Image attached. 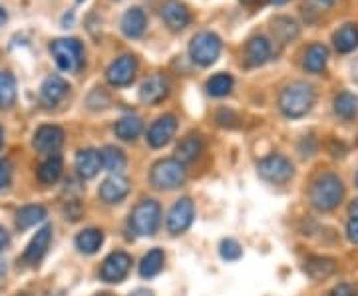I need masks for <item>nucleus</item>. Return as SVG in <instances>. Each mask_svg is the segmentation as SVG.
I'll return each instance as SVG.
<instances>
[{"label":"nucleus","mask_w":358,"mask_h":296,"mask_svg":"<svg viewBox=\"0 0 358 296\" xmlns=\"http://www.w3.org/2000/svg\"><path fill=\"white\" fill-rule=\"evenodd\" d=\"M317 94L315 88L307 82H293L289 86H285V90L279 96V110L282 116L287 117H303L310 112V108L315 105Z\"/></svg>","instance_id":"obj_1"},{"label":"nucleus","mask_w":358,"mask_h":296,"mask_svg":"<svg viewBox=\"0 0 358 296\" xmlns=\"http://www.w3.org/2000/svg\"><path fill=\"white\" fill-rule=\"evenodd\" d=\"M345 197V185L338 175L324 173L310 187V203L319 211H333Z\"/></svg>","instance_id":"obj_2"},{"label":"nucleus","mask_w":358,"mask_h":296,"mask_svg":"<svg viewBox=\"0 0 358 296\" xmlns=\"http://www.w3.org/2000/svg\"><path fill=\"white\" fill-rule=\"evenodd\" d=\"M150 181L159 191H173L185 183V165L178 159H162L150 171Z\"/></svg>","instance_id":"obj_3"},{"label":"nucleus","mask_w":358,"mask_h":296,"mask_svg":"<svg viewBox=\"0 0 358 296\" xmlns=\"http://www.w3.org/2000/svg\"><path fill=\"white\" fill-rule=\"evenodd\" d=\"M131 229L141 237H152L162 223V207L154 199H143L131 211Z\"/></svg>","instance_id":"obj_4"},{"label":"nucleus","mask_w":358,"mask_h":296,"mask_svg":"<svg viewBox=\"0 0 358 296\" xmlns=\"http://www.w3.org/2000/svg\"><path fill=\"white\" fill-rule=\"evenodd\" d=\"M50 52L62 72H78L82 66V44L76 38H58L50 44Z\"/></svg>","instance_id":"obj_5"},{"label":"nucleus","mask_w":358,"mask_h":296,"mask_svg":"<svg viewBox=\"0 0 358 296\" xmlns=\"http://www.w3.org/2000/svg\"><path fill=\"white\" fill-rule=\"evenodd\" d=\"M221 52V40L213 32H199L197 36H193L189 44V56L195 64L211 66L219 58Z\"/></svg>","instance_id":"obj_6"},{"label":"nucleus","mask_w":358,"mask_h":296,"mask_svg":"<svg viewBox=\"0 0 358 296\" xmlns=\"http://www.w3.org/2000/svg\"><path fill=\"white\" fill-rule=\"evenodd\" d=\"M259 175L273 185H282L293 179V163L285 155H268L263 161H259Z\"/></svg>","instance_id":"obj_7"},{"label":"nucleus","mask_w":358,"mask_h":296,"mask_svg":"<svg viewBox=\"0 0 358 296\" xmlns=\"http://www.w3.org/2000/svg\"><path fill=\"white\" fill-rule=\"evenodd\" d=\"M136 72H138V60H136V56L124 54V56L115 58L114 62L110 64L108 72H106V77H108V82L112 86H115V88H124V86H129L134 82Z\"/></svg>","instance_id":"obj_8"},{"label":"nucleus","mask_w":358,"mask_h":296,"mask_svg":"<svg viewBox=\"0 0 358 296\" xmlns=\"http://www.w3.org/2000/svg\"><path fill=\"white\" fill-rule=\"evenodd\" d=\"M193 219H195V205L189 197H183L171 207L167 215V231L171 235H181L192 227Z\"/></svg>","instance_id":"obj_9"},{"label":"nucleus","mask_w":358,"mask_h":296,"mask_svg":"<svg viewBox=\"0 0 358 296\" xmlns=\"http://www.w3.org/2000/svg\"><path fill=\"white\" fill-rule=\"evenodd\" d=\"M129 269H131V257L124 251H115L102 262L100 279L103 283H122L128 276Z\"/></svg>","instance_id":"obj_10"},{"label":"nucleus","mask_w":358,"mask_h":296,"mask_svg":"<svg viewBox=\"0 0 358 296\" xmlns=\"http://www.w3.org/2000/svg\"><path fill=\"white\" fill-rule=\"evenodd\" d=\"M34 149L40 154L54 155L64 143V129L58 126H40L34 133Z\"/></svg>","instance_id":"obj_11"},{"label":"nucleus","mask_w":358,"mask_h":296,"mask_svg":"<svg viewBox=\"0 0 358 296\" xmlns=\"http://www.w3.org/2000/svg\"><path fill=\"white\" fill-rule=\"evenodd\" d=\"M176 129H178L176 116H162L159 119H155L150 131H148V143L154 149H159V147H164L171 142V138L176 135Z\"/></svg>","instance_id":"obj_12"},{"label":"nucleus","mask_w":358,"mask_h":296,"mask_svg":"<svg viewBox=\"0 0 358 296\" xmlns=\"http://www.w3.org/2000/svg\"><path fill=\"white\" fill-rule=\"evenodd\" d=\"M70 91V84L66 82L64 77L60 76H48L42 82L40 88V100L46 108H54L64 100Z\"/></svg>","instance_id":"obj_13"},{"label":"nucleus","mask_w":358,"mask_h":296,"mask_svg":"<svg viewBox=\"0 0 358 296\" xmlns=\"http://www.w3.org/2000/svg\"><path fill=\"white\" fill-rule=\"evenodd\" d=\"M159 13H162V18H164V22L167 24V28L173 30V32L183 30L185 26L189 24V20H192L189 10H187L179 0H166V2L162 4Z\"/></svg>","instance_id":"obj_14"},{"label":"nucleus","mask_w":358,"mask_h":296,"mask_svg":"<svg viewBox=\"0 0 358 296\" xmlns=\"http://www.w3.org/2000/svg\"><path fill=\"white\" fill-rule=\"evenodd\" d=\"M129 193V181L124 177V175H110L108 179L102 181V185H100V199H102L103 203H110V205H114V203H120L122 199H126Z\"/></svg>","instance_id":"obj_15"},{"label":"nucleus","mask_w":358,"mask_h":296,"mask_svg":"<svg viewBox=\"0 0 358 296\" xmlns=\"http://www.w3.org/2000/svg\"><path fill=\"white\" fill-rule=\"evenodd\" d=\"M50 243H52V227L50 225H46V227H42V229L32 237V241L28 243L24 255H22V260L28 262V265H38L40 260L44 258V255L48 253Z\"/></svg>","instance_id":"obj_16"},{"label":"nucleus","mask_w":358,"mask_h":296,"mask_svg":"<svg viewBox=\"0 0 358 296\" xmlns=\"http://www.w3.org/2000/svg\"><path fill=\"white\" fill-rule=\"evenodd\" d=\"M169 94V82L167 77H164L162 74H154L150 76L140 88V98L145 103H159L164 102Z\"/></svg>","instance_id":"obj_17"},{"label":"nucleus","mask_w":358,"mask_h":296,"mask_svg":"<svg viewBox=\"0 0 358 296\" xmlns=\"http://www.w3.org/2000/svg\"><path fill=\"white\" fill-rule=\"evenodd\" d=\"M76 169L78 175L82 179H92L100 173L102 169V157H100V151L96 149H82L78 151L76 155Z\"/></svg>","instance_id":"obj_18"},{"label":"nucleus","mask_w":358,"mask_h":296,"mask_svg":"<svg viewBox=\"0 0 358 296\" xmlns=\"http://www.w3.org/2000/svg\"><path fill=\"white\" fill-rule=\"evenodd\" d=\"M271 58V44L267 42V38L263 36H257V38L249 40L247 48H245V62L251 68H257V66H263Z\"/></svg>","instance_id":"obj_19"},{"label":"nucleus","mask_w":358,"mask_h":296,"mask_svg":"<svg viewBox=\"0 0 358 296\" xmlns=\"http://www.w3.org/2000/svg\"><path fill=\"white\" fill-rule=\"evenodd\" d=\"M145 26H148V18L141 8H131L122 16V32L128 38H140L145 32Z\"/></svg>","instance_id":"obj_20"},{"label":"nucleus","mask_w":358,"mask_h":296,"mask_svg":"<svg viewBox=\"0 0 358 296\" xmlns=\"http://www.w3.org/2000/svg\"><path fill=\"white\" fill-rule=\"evenodd\" d=\"M203 151V142H201V138L199 135H187V138H183L181 142H179L178 149H176V159H178L179 163H183V165H187V163H192L195 161L199 155Z\"/></svg>","instance_id":"obj_21"},{"label":"nucleus","mask_w":358,"mask_h":296,"mask_svg":"<svg viewBox=\"0 0 358 296\" xmlns=\"http://www.w3.org/2000/svg\"><path fill=\"white\" fill-rule=\"evenodd\" d=\"M336 271V262L329 257H310L305 262V272L313 281H324Z\"/></svg>","instance_id":"obj_22"},{"label":"nucleus","mask_w":358,"mask_h":296,"mask_svg":"<svg viewBox=\"0 0 358 296\" xmlns=\"http://www.w3.org/2000/svg\"><path fill=\"white\" fill-rule=\"evenodd\" d=\"M329 62V50L327 46L322 44H310L305 52V60H303V66L305 70L310 72V74H319L324 70V66Z\"/></svg>","instance_id":"obj_23"},{"label":"nucleus","mask_w":358,"mask_h":296,"mask_svg":"<svg viewBox=\"0 0 358 296\" xmlns=\"http://www.w3.org/2000/svg\"><path fill=\"white\" fill-rule=\"evenodd\" d=\"M115 135L124 142H134L141 131H143V121L138 116H124L117 119L114 126Z\"/></svg>","instance_id":"obj_24"},{"label":"nucleus","mask_w":358,"mask_h":296,"mask_svg":"<svg viewBox=\"0 0 358 296\" xmlns=\"http://www.w3.org/2000/svg\"><path fill=\"white\" fill-rule=\"evenodd\" d=\"M166 262V255L162 249H152L140 262V276L141 279H154L157 276Z\"/></svg>","instance_id":"obj_25"},{"label":"nucleus","mask_w":358,"mask_h":296,"mask_svg":"<svg viewBox=\"0 0 358 296\" xmlns=\"http://www.w3.org/2000/svg\"><path fill=\"white\" fill-rule=\"evenodd\" d=\"M44 219H46V209L42 205H26L16 213V225L22 231L30 229V227H36Z\"/></svg>","instance_id":"obj_26"},{"label":"nucleus","mask_w":358,"mask_h":296,"mask_svg":"<svg viewBox=\"0 0 358 296\" xmlns=\"http://www.w3.org/2000/svg\"><path fill=\"white\" fill-rule=\"evenodd\" d=\"M103 243V232L100 229H84L76 237V246L84 255H94L100 251Z\"/></svg>","instance_id":"obj_27"},{"label":"nucleus","mask_w":358,"mask_h":296,"mask_svg":"<svg viewBox=\"0 0 358 296\" xmlns=\"http://www.w3.org/2000/svg\"><path fill=\"white\" fill-rule=\"evenodd\" d=\"M358 46V28L355 24H345L334 34V48L341 54H348Z\"/></svg>","instance_id":"obj_28"},{"label":"nucleus","mask_w":358,"mask_h":296,"mask_svg":"<svg viewBox=\"0 0 358 296\" xmlns=\"http://www.w3.org/2000/svg\"><path fill=\"white\" fill-rule=\"evenodd\" d=\"M62 157L58 154L50 155L42 165L38 168V179L40 183H44V185H52V183H56V181L60 179V175H62Z\"/></svg>","instance_id":"obj_29"},{"label":"nucleus","mask_w":358,"mask_h":296,"mask_svg":"<svg viewBox=\"0 0 358 296\" xmlns=\"http://www.w3.org/2000/svg\"><path fill=\"white\" fill-rule=\"evenodd\" d=\"M100 157H102V168L106 171H112V173H120L128 163L126 154L122 149L114 147V145H106L100 151Z\"/></svg>","instance_id":"obj_30"},{"label":"nucleus","mask_w":358,"mask_h":296,"mask_svg":"<svg viewBox=\"0 0 358 296\" xmlns=\"http://www.w3.org/2000/svg\"><path fill=\"white\" fill-rule=\"evenodd\" d=\"M334 112L343 119H352L358 116V96L350 91H343L334 98Z\"/></svg>","instance_id":"obj_31"},{"label":"nucleus","mask_w":358,"mask_h":296,"mask_svg":"<svg viewBox=\"0 0 358 296\" xmlns=\"http://www.w3.org/2000/svg\"><path fill=\"white\" fill-rule=\"evenodd\" d=\"M16 102V80L10 72L0 74V108L8 110Z\"/></svg>","instance_id":"obj_32"},{"label":"nucleus","mask_w":358,"mask_h":296,"mask_svg":"<svg viewBox=\"0 0 358 296\" xmlns=\"http://www.w3.org/2000/svg\"><path fill=\"white\" fill-rule=\"evenodd\" d=\"M273 34L281 40L282 44H287V42H291V40L296 38V34H299V26H296V22L291 20V18H287V16H279V18H275V20H273Z\"/></svg>","instance_id":"obj_33"},{"label":"nucleus","mask_w":358,"mask_h":296,"mask_svg":"<svg viewBox=\"0 0 358 296\" xmlns=\"http://www.w3.org/2000/svg\"><path fill=\"white\" fill-rule=\"evenodd\" d=\"M233 90V77L229 74H215L207 82V91L213 96V98H223Z\"/></svg>","instance_id":"obj_34"},{"label":"nucleus","mask_w":358,"mask_h":296,"mask_svg":"<svg viewBox=\"0 0 358 296\" xmlns=\"http://www.w3.org/2000/svg\"><path fill=\"white\" fill-rule=\"evenodd\" d=\"M219 253H221V257L225 258V260H237L243 255V249H241V245L235 239H223L221 245H219Z\"/></svg>","instance_id":"obj_35"},{"label":"nucleus","mask_w":358,"mask_h":296,"mask_svg":"<svg viewBox=\"0 0 358 296\" xmlns=\"http://www.w3.org/2000/svg\"><path fill=\"white\" fill-rule=\"evenodd\" d=\"M13 177V163L8 159H2L0 161V189H4Z\"/></svg>","instance_id":"obj_36"},{"label":"nucleus","mask_w":358,"mask_h":296,"mask_svg":"<svg viewBox=\"0 0 358 296\" xmlns=\"http://www.w3.org/2000/svg\"><path fill=\"white\" fill-rule=\"evenodd\" d=\"M358 290L352 286V284H338V286H334L333 290L329 293V296H357Z\"/></svg>","instance_id":"obj_37"},{"label":"nucleus","mask_w":358,"mask_h":296,"mask_svg":"<svg viewBox=\"0 0 358 296\" xmlns=\"http://www.w3.org/2000/svg\"><path fill=\"white\" fill-rule=\"evenodd\" d=\"M346 237L350 243L358 245V219H350L346 225Z\"/></svg>","instance_id":"obj_38"},{"label":"nucleus","mask_w":358,"mask_h":296,"mask_svg":"<svg viewBox=\"0 0 358 296\" xmlns=\"http://www.w3.org/2000/svg\"><path fill=\"white\" fill-rule=\"evenodd\" d=\"M10 243V237H8V231L4 229V227H0V251L2 249H6Z\"/></svg>","instance_id":"obj_39"},{"label":"nucleus","mask_w":358,"mask_h":296,"mask_svg":"<svg viewBox=\"0 0 358 296\" xmlns=\"http://www.w3.org/2000/svg\"><path fill=\"white\" fill-rule=\"evenodd\" d=\"M348 217L350 219H358V199H355L350 207H348Z\"/></svg>","instance_id":"obj_40"},{"label":"nucleus","mask_w":358,"mask_h":296,"mask_svg":"<svg viewBox=\"0 0 358 296\" xmlns=\"http://www.w3.org/2000/svg\"><path fill=\"white\" fill-rule=\"evenodd\" d=\"M331 151H333L334 157H341V155H345V145L338 143V147H331Z\"/></svg>","instance_id":"obj_41"},{"label":"nucleus","mask_w":358,"mask_h":296,"mask_svg":"<svg viewBox=\"0 0 358 296\" xmlns=\"http://www.w3.org/2000/svg\"><path fill=\"white\" fill-rule=\"evenodd\" d=\"M129 296H154V295H152V290H148V288H138V290H134Z\"/></svg>","instance_id":"obj_42"},{"label":"nucleus","mask_w":358,"mask_h":296,"mask_svg":"<svg viewBox=\"0 0 358 296\" xmlns=\"http://www.w3.org/2000/svg\"><path fill=\"white\" fill-rule=\"evenodd\" d=\"M4 22H6V13H4V10L0 8V26L4 24Z\"/></svg>","instance_id":"obj_43"},{"label":"nucleus","mask_w":358,"mask_h":296,"mask_svg":"<svg viewBox=\"0 0 358 296\" xmlns=\"http://www.w3.org/2000/svg\"><path fill=\"white\" fill-rule=\"evenodd\" d=\"M271 2H273L275 6H281V4H287L289 0H271Z\"/></svg>","instance_id":"obj_44"},{"label":"nucleus","mask_w":358,"mask_h":296,"mask_svg":"<svg viewBox=\"0 0 358 296\" xmlns=\"http://www.w3.org/2000/svg\"><path fill=\"white\" fill-rule=\"evenodd\" d=\"M2 142H4V131L0 128V149H2Z\"/></svg>","instance_id":"obj_45"},{"label":"nucleus","mask_w":358,"mask_h":296,"mask_svg":"<svg viewBox=\"0 0 358 296\" xmlns=\"http://www.w3.org/2000/svg\"><path fill=\"white\" fill-rule=\"evenodd\" d=\"M320 2H322V4H334L336 0H320Z\"/></svg>","instance_id":"obj_46"},{"label":"nucleus","mask_w":358,"mask_h":296,"mask_svg":"<svg viewBox=\"0 0 358 296\" xmlns=\"http://www.w3.org/2000/svg\"><path fill=\"white\" fill-rule=\"evenodd\" d=\"M46 296H64L62 293H50V295H46Z\"/></svg>","instance_id":"obj_47"},{"label":"nucleus","mask_w":358,"mask_h":296,"mask_svg":"<svg viewBox=\"0 0 358 296\" xmlns=\"http://www.w3.org/2000/svg\"><path fill=\"white\" fill-rule=\"evenodd\" d=\"M241 2H245V4H251V2H255V0H241Z\"/></svg>","instance_id":"obj_48"},{"label":"nucleus","mask_w":358,"mask_h":296,"mask_svg":"<svg viewBox=\"0 0 358 296\" xmlns=\"http://www.w3.org/2000/svg\"><path fill=\"white\" fill-rule=\"evenodd\" d=\"M96 296H110V295H106V293H102V295H96Z\"/></svg>","instance_id":"obj_49"},{"label":"nucleus","mask_w":358,"mask_h":296,"mask_svg":"<svg viewBox=\"0 0 358 296\" xmlns=\"http://www.w3.org/2000/svg\"><path fill=\"white\" fill-rule=\"evenodd\" d=\"M357 187H358V175H357Z\"/></svg>","instance_id":"obj_50"},{"label":"nucleus","mask_w":358,"mask_h":296,"mask_svg":"<svg viewBox=\"0 0 358 296\" xmlns=\"http://www.w3.org/2000/svg\"><path fill=\"white\" fill-rule=\"evenodd\" d=\"M357 143H358V138H357Z\"/></svg>","instance_id":"obj_51"},{"label":"nucleus","mask_w":358,"mask_h":296,"mask_svg":"<svg viewBox=\"0 0 358 296\" xmlns=\"http://www.w3.org/2000/svg\"><path fill=\"white\" fill-rule=\"evenodd\" d=\"M24 296H26V295H24Z\"/></svg>","instance_id":"obj_52"}]
</instances>
